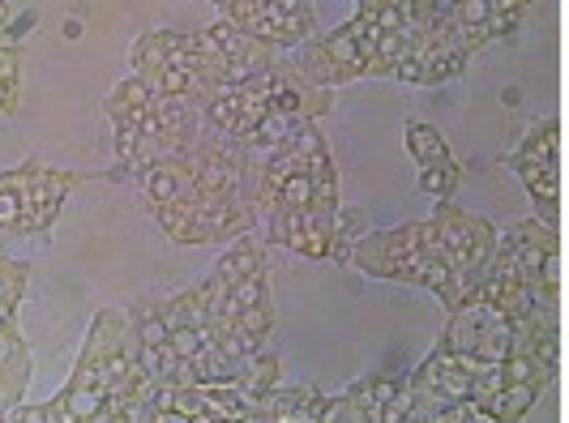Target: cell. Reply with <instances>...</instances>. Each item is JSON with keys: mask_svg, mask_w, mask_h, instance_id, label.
Listing matches in <instances>:
<instances>
[{"mask_svg": "<svg viewBox=\"0 0 569 423\" xmlns=\"http://www.w3.org/2000/svg\"><path fill=\"white\" fill-rule=\"evenodd\" d=\"M257 168L261 163L240 141L206 124L180 159L146 171L138 193L159 231L176 244H236L261 223Z\"/></svg>", "mask_w": 569, "mask_h": 423, "instance_id": "1", "label": "cell"}, {"mask_svg": "<svg viewBox=\"0 0 569 423\" xmlns=\"http://www.w3.org/2000/svg\"><path fill=\"white\" fill-rule=\"evenodd\" d=\"M257 219L266 240L305 261H351L369 235L365 210H342L339 168L317 124L300 129L257 168Z\"/></svg>", "mask_w": 569, "mask_h": 423, "instance_id": "2", "label": "cell"}, {"mask_svg": "<svg viewBox=\"0 0 569 423\" xmlns=\"http://www.w3.org/2000/svg\"><path fill=\"white\" fill-rule=\"evenodd\" d=\"M497 244H501V231L488 219L462 210L455 201H437L432 219L369 231L356 244L351 265L365 270L369 279L425 286L446 304V312H455L485 282Z\"/></svg>", "mask_w": 569, "mask_h": 423, "instance_id": "3", "label": "cell"}, {"mask_svg": "<svg viewBox=\"0 0 569 423\" xmlns=\"http://www.w3.org/2000/svg\"><path fill=\"white\" fill-rule=\"evenodd\" d=\"M150 390L154 385L129 334V312L99 309L64 390L34 411L43 423H138Z\"/></svg>", "mask_w": 569, "mask_h": 423, "instance_id": "4", "label": "cell"}, {"mask_svg": "<svg viewBox=\"0 0 569 423\" xmlns=\"http://www.w3.org/2000/svg\"><path fill=\"white\" fill-rule=\"evenodd\" d=\"M432 13L437 0H360L339 30L309 39L287 60L321 90L360 78H395Z\"/></svg>", "mask_w": 569, "mask_h": 423, "instance_id": "5", "label": "cell"}, {"mask_svg": "<svg viewBox=\"0 0 569 423\" xmlns=\"http://www.w3.org/2000/svg\"><path fill=\"white\" fill-rule=\"evenodd\" d=\"M335 108V90L313 85L291 60H274L240 85H228L201 103V115L214 133L240 141L257 163L283 150L300 129L317 124V115Z\"/></svg>", "mask_w": 569, "mask_h": 423, "instance_id": "6", "label": "cell"}, {"mask_svg": "<svg viewBox=\"0 0 569 423\" xmlns=\"http://www.w3.org/2000/svg\"><path fill=\"white\" fill-rule=\"evenodd\" d=\"M103 115L112 124L116 168L108 180H142L150 168L180 159L206 129L201 103L193 99H171L150 90L142 78L124 73L103 99Z\"/></svg>", "mask_w": 569, "mask_h": 423, "instance_id": "7", "label": "cell"}, {"mask_svg": "<svg viewBox=\"0 0 569 423\" xmlns=\"http://www.w3.org/2000/svg\"><path fill=\"white\" fill-rule=\"evenodd\" d=\"M210 325L236 360H253L266 351L274 330V295H270V265L257 240H236L228 253L214 261V270L198 282Z\"/></svg>", "mask_w": 569, "mask_h": 423, "instance_id": "8", "label": "cell"}, {"mask_svg": "<svg viewBox=\"0 0 569 423\" xmlns=\"http://www.w3.org/2000/svg\"><path fill=\"white\" fill-rule=\"evenodd\" d=\"M150 309L159 316L171 351H176V360L184 364L193 385H198V381H240V372L249 367V360H236L228 346H223L219 330H214L210 316H206L198 282L184 286V291H176V295H159V300L150 295Z\"/></svg>", "mask_w": 569, "mask_h": 423, "instance_id": "9", "label": "cell"}, {"mask_svg": "<svg viewBox=\"0 0 569 423\" xmlns=\"http://www.w3.org/2000/svg\"><path fill=\"white\" fill-rule=\"evenodd\" d=\"M82 171L48 168L39 159H27L18 168L0 171V240L22 235H48L64 210V198L82 184Z\"/></svg>", "mask_w": 569, "mask_h": 423, "instance_id": "10", "label": "cell"}, {"mask_svg": "<svg viewBox=\"0 0 569 423\" xmlns=\"http://www.w3.org/2000/svg\"><path fill=\"white\" fill-rule=\"evenodd\" d=\"M518 339H522L518 321L488 300L485 286H476V291L450 312V321H446V330H441V339H437V351L458 355L476 376H485V372H492L497 364L510 360L513 351H518ZM476 390H480V385H476Z\"/></svg>", "mask_w": 569, "mask_h": 423, "instance_id": "11", "label": "cell"}, {"mask_svg": "<svg viewBox=\"0 0 569 423\" xmlns=\"http://www.w3.org/2000/svg\"><path fill=\"white\" fill-rule=\"evenodd\" d=\"M257 394L240 381H198L150 390L138 423H249Z\"/></svg>", "mask_w": 569, "mask_h": 423, "instance_id": "12", "label": "cell"}, {"mask_svg": "<svg viewBox=\"0 0 569 423\" xmlns=\"http://www.w3.org/2000/svg\"><path fill=\"white\" fill-rule=\"evenodd\" d=\"M497 253L513 265V274L536 291V300L557 309L561 295V235L557 223L548 219H518V223L501 235Z\"/></svg>", "mask_w": 569, "mask_h": 423, "instance_id": "13", "label": "cell"}, {"mask_svg": "<svg viewBox=\"0 0 569 423\" xmlns=\"http://www.w3.org/2000/svg\"><path fill=\"white\" fill-rule=\"evenodd\" d=\"M223 22L240 27L249 39L283 52H300L317 27V9L309 0H219Z\"/></svg>", "mask_w": 569, "mask_h": 423, "instance_id": "14", "label": "cell"}, {"mask_svg": "<svg viewBox=\"0 0 569 423\" xmlns=\"http://www.w3.org/2000/svg\"><path fill=\"white\" fill-rule=\"evenodd\" d=\"M467 64H471V52L462 48V39L450 30V0H437L432 22L416 34L411 52H407V60H402L399 73H395V82L441 85V82L462 78V73H467Z\"/></svg>", "mask_w": 569, "mask_h": 423, "instance_id": "15", "label": "cell"}, {"mask_svg": "<svg viewBox=\"0 0 569 423\" xmlns=\"http://www.w3.org/2000/svg\"><path fill=\"white\" fill-rule=\"evenodd\" d=\"M548 385H552V376L531 360V351L518 346L506 364H497L492 372L480 376L476 406H485L497 423H522Z\"/></svg>", "mask_w": 569, "mask_h": 423, "instance_id": "16", "label": "cell"}, {"mask_svg": "<svg viewBox=\"0 0 569 423\" xmlns=\"http://www.w3.org/2000/svg\"><path fill=\"white\" fill-rule=\"evenodd\" d=\"M510 171L522 180V189L531 201L548 214V223L561 210V124L557 120H540L527 129V138L518 141L510 159Z\"/></svg>", "mask_w": 569, "mask_h": 423, "instance_id": "17", "label": "cell"}, {"mask_svg": "<svg viewBox=\"0 0 569 423\" xmlns=\"http://www.w3.org/2000/svg\"><path fill=\"white\" fill-rule=\"evenodd\" d=\"M527 13H531L527 0H450V30L462 39V48L476 57L492 39L513 34Z\"/></svg>", "mask_w": 569, "mask_h": 423, "instance_id": "18", "label": "cell"}, {"mask_svg": "<svg viewBox=\"0 0 569 423\" xmlns=\"http://www.w3.org/2000/svg\"><path fill=\"white\" fill-rule=\"evenodd\" d=\"M402 138H407V150H411V159L420 168V189H425L428 198L450 201V193L462 184V163L455 159L450 141L441 138L432 124H425V120H407Z\"/></svg>", "mask_w": 569, "mask_h": 423, "instance_id": "19", "label": "cell"}, {"mask_svg": "<svg viewBox=\"0 0 569 423\" xmlns=\"http://www.w3.org/2000/svg\"><path fill=\"white\" fill-rule=\"evenodd\" d=\"M330 394H321L317 385H291V390H270L257 397V411L249 423H321Z\"/></svg>", "mask_w": 569, "mask_h": 423, "instance_id": "20", "label": "cell"}, {"mask_svg": "<svg viewBox=\"0 0 569 423\" xmlns=\"http://www.w3.org/2000/svg\"><path fill=\"white\" fill-rule=\"evenodd\" d=\"M18 82H22V52L0 48V115L18 112Z\"/></svg>", "mask_w": 569, "mask_h": 423, "instance_id": "21", "label": "cell"}, {"mask_svg": "<svg viewBox=\"0 0 569 423\" xmlns=\"http://www.w3.org/2000/svg\"><path fill=\"white\" fill-rule=\"evenodd\" d=\"M428 423H497V420L488 415L485 406H476V402H455V406L428 411Z\"/></svg>", "mask_w": 569, "mask_h": 423, "instance_id": "22", "label": "cell"}, {"mask_svg": "<svg viewBox=\"0 0 569 423\" xmlns=\"http://www.w3.org/2000/svg\"><path fill=\"white\" fill-rule=\"evenodd\" d=\"M13 13H18V9H13V4H4V0H0V34H4V27H9V18H13Z\"/></svg>", "mask_w": 569, "mask_h": 423, "instance_id": "23", "label": "cell"}, {"mask_svg": "<svg viewBox=\"0 0 569 423\" xmlns=\"http://www.w3.org/2000/svg\"><path fill=\"white\" fill-rule=\"evenodd\" d=\"M0 423H9V411H0Z\"/></svg>", "mask_w": 569, "mask_h": 423, "instance_id": "24", "label": "cell"}]
</instances>
